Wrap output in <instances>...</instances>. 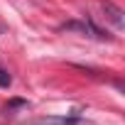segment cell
I'll return each instance as SVG.
<instances>
[{"instance_id": "6da1fadb", "label": "cell", "mask_w": 125, "mask_h": 125, "mask_svg": "<svg viewBox=\"0 0 125 125\" xmlns=\"http://www.w3.org/2000/svg\"><path fill=\"white\" fill-rule=\"evenodd\" d=\"M61 30H76V32L91 34V37H96V39H101V42H110V39H113V37H110L105 30L96 27L91 20H83V22H66V25H61Z\"/></svg>"}, {"instance_id": "7a4b0ae2", "label": "cell", "mask_w": 125, "mask_h": 125, "mask_svg": "<svg viewBox=\"0 0 125 125\" xmlns=\"http://www.w3.org/2000/svg\"><path fill=\"white\" fill-rule=\"evenodd\" d=\"M101 8H103V12H105V17L120 30V27H125V12L118 8V5H113V3H108V0H101Z\"/></svg>"}, {"instance_id": "3957f363", "label": "cell", "mask_w": 125, "mask_h": 125, "mask_svg": "<svg viewBox=\"0 0 125 125\" xmlns=\"http://www.w3.org/2000/svg\"><path fill=\"white\" fill-rule=\"evenodd\" d=\"M30 125H76L74 118H39V120H32Z\"/></svg>"}, {"instance_id": "277c9868", "label": "cell", "mask_w": 125, "mask_h": 125, "mask_svg": "<svg viewBox=\"0 0 125 125\" xmlns=\"http://www.w3.org/2000/svg\"><path fill=\"white\" fill-rule=\"evenodd\" d=\"M25 105H27V101H22V98H12V101L5 105V110L10 113V110H15V108H25Z\"/></svg>"}, {"instance_id": "5b68a950", "label": "cell", "mask_w": 125, "mask_h": 125, "mask_svg": "<svg viewBox=\"0 0 125 125\" xmlns=\"http://www.w3.org/2000/svg\"><path fill=\"white\" fill-rule=\"evenodd\" d=\"M10 83H12V76H10L5 69H0V88H8Z\"/></svg>"}, {"instance_id": "8992f818", "label": "cell", "mask_w": 125, "mask_h": 125, "mask_svg": "<svg viewBox=\"0 0 125 125\" xmlns=\"http://www.w3.org/2000/svg\"><path fill=\"white\" fill-rule=\"evenodd\" d=\"M0 32H3V27H0Z\"/></svg>"}]
</instances>
